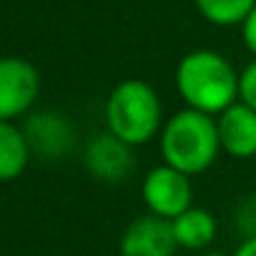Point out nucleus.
Wrapping results in <instances>:
<instances>
[{
	"instance_id": "f03ea898",
	"label": "nucleus",
	"mask_w": 256,
	"mask_h": 256,
	"mask_svg": "<svg viewBox=\"0 0 256 256\" xmlns=\"http://www.w3.org/2000/svg\"><path fill=\"white\" fill-rule=\"evenodd\" d=\"M158 148L164 164L186 176L208 171L221 154L216 118L194 108L176 110L161 128Z\"/></svg>"
},
{
	"instance_id": "20e7f679",
	"label": "nucleus",
	"mask_w": 256,
	"mask_h": 256,
	"mask_svg": "<svg viewBox=\"0 0 256 256\" xmlns=\"http://www.w3.org/2000/svg\"><path fill=\"white\" fill-rule=\"evenodd\" d=\"M141 198L148 214L161 216L166 221L178 218L194 206V186L191 176L176 171L174 166H154L141 184Z\"/></svg>"
},
{
	"instance_id": "9b49d317",
	"label": "nucleus",
	"mask_w": 256,
	"mask_h": 256,
	"mask_svg": "<svg viewBox=\"0 0 256 256\" xmlns=\"http://www.w3.org/2000/svg\"><path fill=\"white\" fill-rule=\"evenodd\" d=\"M33 158V148L16 123H0V178L6 184L16 181L26 174Z\"/></svg>"
},
{
	"instance_id": "9d476101",
	"label": "nucleus",
	"mask_w": 256,
	"mask_h": 256,
	"mask_svg": "<svg viewBox=\"0 0 256 256\" xmlns=\"http://www.w3.org/2000/svg\"><path fill=\"white\" fill-rule=\"evenodd\" d=\"M171 224H174V236H176L178 248L201 251V254L214 244L216 231H218L214 214L206 208H196V206H191L186 214H181Z\"/></svg>"
},
{
	"instance_id": "f257e3e1",
	"label": "nucleus",
	"mask_w": 256,
	"mask_h": 256,
	"mask_svg": "<svg viewBox=\"0 0 256 256\" xmlns=\"http://www.w3.org/2000/svg\"><path fill=\"white\" fill-rule=\"evenodd\" d=\"M241 73L216 50L198 48L186 53L176 66V90L186 108L221 116L238 100Z\"/></svg>"
},
{
	"instance_id": "f8f14e48",
	"label": "nucleus",
	"mask_w": 256,
	"mask_h": 256,
	"mask_svg": "<svg viewBox=\"0 0 256 256\" xmlns=\"http://www.w3.org/2000/svg\"><path fill=\"white\" fill-rule=\"evenodd\" d=\"M194 6L208 23L228 28L241 26L248 18V13L256 8V0H194Z\"/></svg>"
},
{
	"instance_id": "f3484780",
	"label": "nucleus",
	"mask_w": 256,
	"mask_h": 256,
	"mask_svg": "<svg viewBox=\"0 0 256 256\" xmlns=\"http://www.w3.org/2000/svg\"><path fill=\"white\" fill-rule=\"evenodd\" d=\"M198 256H228V254H221V251H204V254H198Z\"/></svg>"
},
{
	"instance_id": "4468645a",
	"label": "nucleus",
	"mask_w": 256,
	"mask_h": 256,
	"mask_svg": "<svg viewBox=\"0 0 256 256\" xmlns=\"http://www.w3.org/2000/svg\"><path fill=\"white\" fill-rule=\"evenodd\" d=\"M236 226L244 231V236H256V196H248L244 204H238L236 211Z\"/></svg>"
},
{
	"instance_id": "423d86ee",
	"label": "nucleus",
	"mask_w": 256,
	"mask_h": 256,
	"mask_svg": "<svg viewBox=\"0 0 256 256\" xmlns=\"http://www.w3.org/2000/svg\"><path fill=\"white\" fill-rule=\"evenodd\" d=\"M20 128H23V134L33 148V156H43L48 161L68 156L76 146L73 123L63 113L50 110V108L30 113Z\"/></svg>"
},
{
	"instance_id": "0eeeda50",
	"label": "nucleus",
	"mask_w": 256,
	"mask_h": 256,
	"mask_svg": "<svg viewBox=\"0 0 256 256\" xmlns=\"http://www.w3.org/2000/svg\"><path fill=\"white\" fill-rule=\"evenodd\" d=\"M118 248L120 256H174L178 248L174 224L154 214L136 216L123 228Z\"/></svg>"
},
{
	"instance_id": "39448f33",
	"label": "nucleus",
	"mask_w": 256,
	"mask_h": 256,
	"mask_svg": "<svg viewBox=\"0 0 256 256\" xmlns=\"http://www.w3.org/2000/svg\"><path fill=\"white\" fill-rule=\"evenodd\" d=\"M40 93V73L26 58L0 60V123H16L26 116Z\"/></svg>"
},
{
	"instance_id": "dca6fc26",
	"label": "nucleus",
	"mask_w": 256,
	"mask_h": 256,
	"mask_svg": "<svg viewBox=\"0 0 256 256\" xmlns=\"http://www.w3.org/2000/svg\"><path fill=\"white\" fill-rule=\"evenodd\" d=\"M231 256H256V236L244 238V241L236 246V251H234Z\"/></svg>"
},
{
	"instance_id": "6e6552de",
	"label": "nucleus",
	"mask_w": 256,
	"mask_h": 256,
	"mask_svg": "<svg viewBox=\"0 0 256 256\" xmlns=\"http://www.w3.org/2000/svg\"><path fill=\"white\" fill-rule=\"evenodd\" d=\"M83 164L93 178L103 184H120L134 171V146L123 144L110 131L96 134L83 151Z\"/></svg>"
},
{
	"instance_id": "7ed1b4c3",
	"label": "nucleus",
	"mask_w": 256,
	"mask_h": 256,
	"mask_svg": "<svg viewBox=\"0 0 256 256\" xmlns=\"http://www.w3.org/2000/svg\"><path fill=\"white\" fill-rule=\"evenodd\" d=\"M164 123L161 98L154 86L141 78L120 80L106 100V131L134 148L161 136Z\"/></svg>"
},
{
	"instance_id": "ddd939ff",
	"label": "nucleus",
	"mask_w": 256,
	"mask_h": 256,
	"mask_svg": "<svg viewBox=\"0 0 256 256\" xmlns=\"http://www.w3.org/2000/svg\"><path fill=\"white\" fill-rule=\"evenodd\" d=\"M238 100L256 110V58L241 70V80H238Z\"/></svg>"
},
{
	"instance_id": "1a4fd4ad",
	"label": "nucleus",
	"mask_w": 256,
	"mask_h": 256,
	"mask_svg": "<svg viewBox=\"0 0 256 256\" xmlns=\"http://www.w3.org/2000/svg\"><path fill=\"white\" fill-rule=\"evenodd\" d=\"M221 151L231 158H254L256 156V110L236 100L221 116H216Z\"/></svg>"
},
{
	"instance_id": "2eb2a0df",
	"label": "nucleus",
	"mask_w": 256,
	"mask_h": 256,
	"mask_svg": "<svg viewBox=\"0 0 256 256\" xmlns=\"http://www.w3.org/2000/svg\"><path fill=\"white\" fill-rule=\"evenodd\" d=\"M241 38H244V46L248 48V53L256 58V8L248 13V18L241 23Z\"/></svg>"
}]
</instances>
